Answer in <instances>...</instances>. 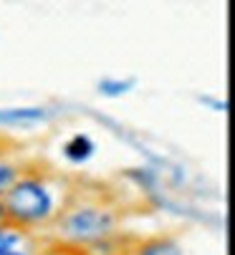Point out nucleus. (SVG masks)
Segmentation results:
<instances>
[{
	"instance_id": "1",
	"label": "nucleus",
	"mask_w": 235,
	"mask_h": 255,
	"mask_svg": "<svg viewBox=\"0 0 235 255\" xmlns=\"http://www.w3.org/2000/svg\"><path fill=\"white\" fill-rule=\"evenodd\" d=\"M122 212L104 195H68L66 205L46 230V243H58L73 250L89 253L104 243L119 238Z\"/></svg>"
},
{
	"instance_id": "2",
	"label": "nucleus",
	"mask_w": 235,
	"mask_h": 255,
	"mask_svg": "<svg viewBox=\"0 0 235 255\" xmlns=\"http://www.w3.org/2000/svg\"><path fill=\"white\" fill-rule=\"evenodd\" d=\"M68 195L71 190L58 177L41 169H23L10 190L3 195L8 223L41 235L51 228Z\"/></svg>"
},
{
	"instance_id": "3",
	"label": "nucleus",
	"mask_w": 235,
	"mask_h": 255,
	"mask_svg": "<svg viewBox=\"0 0 235 255\" xmlns=\"http://www.w3.org/2000/svg\"><path fill=\"white\" fill-rule=\"evenodd\" d=\"M43 238L13 223H0V255H38Z\"/></svg>"
},
{
	"instance_id": "4",
	"label": "nucleus",
	"mask_w": 235,
	"mask_h": 255,
	"mask_svg": "<svg viewBox=\"0 0 235 255\" xmlns=\"http://www.w3.org/2000/svg\"><path fill=\"white\" fill-rule=\"evenodd\" d=\"M124 255H185V245L175 235H152L127 248Z\"/></svg>"
},
{
	"instance_id": "5",
	"label": "nucleus",
	"mask_w": 235,
	"mask_h": 255,
	"mask_svg": "<svg viewBox=\"0 0 235 255\" xmlns=\"http://www.w3.org/2000/svg\"><path fill=\"white\" fill-rule=\"evenodd\" d=\"M94 154H96V141L89 134H73L63 141V147H61V157L73 167H81V164L91 162Z\"/></svg>"
},
{
	"instance_id": "6",
	"label": "nucleus",
	"mask_w": 235,
	"mask_h": 255,
	"mask_svg": "<svg viewBox=\"0 0 235 255\" xmlns=\"http://www.w3.org/2000/svg\"><path fill=\"white\" fill-rule=\"evenodd\" d=\"M48 119V112L41 106H10L0 109V127H33Z\"/></svg>"
},
{
	"instance_id": "7",
	"label": "nucleus",
	"mask_w": 235,
	"mask_h": 255,
	"mask_svg": "<svg viewBox=\"0 0 235 255\" xmlns=\"http://www.w3.org/2000/svg\"><path fill=\"white\" fill-rule=\"evenodd\" d=\"M137 86L134 76H104L96 81V94L104 99H122L127 94H132Z\"/></svg>"
},
{
	"instance_id": "8",
	"label": "nucleus",
	"mask_w": 235,
	"mask_h": 255,
	"mask_svg": "<svg viewBox=\"0 0 235 255\" xmlns=\"http://www.w3.org/2000/svg\"><path fill=\"white\" fill-rule=\"evenodd\" d=\"M20 172H23V167H20L18 162H13V159L5 157V154H0V197L10 190V185L18 179Z\"/></svg>"
},
{
	"instance_id": "9",
	"label": "nucleus",
	"mask_w": 235,
	"mask_h": 255,
	"mask_svg": "<svg viewBox=\"0 0 235 255\" xmlns=\"http://www.w3.org/2000/svg\"><path fill=\"white\" fill-rule=\"evenodd\" d=\"M38 255H86V253L66 248V245H58V243H43V248H41Z\"/></svg>"
},
{
	"instance_id": "10",
	"label": "nucleus",
	"mask_w": 235,
	"mask_h": 255,
	"mask_svg": "<svg viewBox=\"0 0 235 255\" xmlns=\"http://www.w3.org/2000/svg\"><path fill=\"white\" fill-rule=\"evenodd\" d=\"M0 223H8V215H5V205H3V197H0Z\"/></svg>"
}]
</instances>
